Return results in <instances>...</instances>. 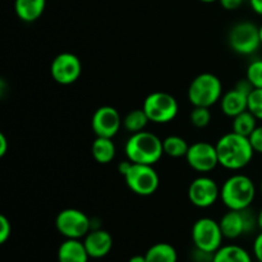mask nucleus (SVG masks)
Wrapping results in <instances>:
<instances>
[{"mask_svg": "<svg viewBox=\"0 0 262 262\" xmlns=\"http://www.w3.org/2000/svg\"><path fill=\"white\" fill-rule=\"evenodd\" d=\"M219 165L228 170H241L252 161L253 150L250 138L235 132L222 136L215 145Z\"/></svg>", "mask_w": 262, "mask_h": 262, "instance_id": "nucleus-1", "label": "nucleus"}, {"mask_svg": "<svg viewBox=\"0 0 262 262\" xmlns=\"http://www.w3.org/2000/svg\"><path fill=\"white\" fill-rule=\"evenodd\" d=\"M124 151L132 163L155 165L164 155L163 140L147 130L132 133L125 142Z\"/></svg>", "mask_w": 262, "mask_h": 262, "instance_id": "nucleus-2", "label": "nucleus"}, {"mask_svg": "<svg viewBox=\"0 0 262 262\" xmlns=\"http://www.w3.org/2000/svg\"><path fill=\"white\" fill-rule=\"evenodd\" d=\"M256 197V186L250 177L234 174L220 187V200L228 210L250 209Z\"/></svg>", "mask_w": 262, "mask_h": 262, "instance_id": "nucleus-3", "label": "nucleus"}, {"mask_svg": "<svg viewBox=\"0 0 262 262\" xmlns=\"http://www.w3.org/2000/svg\"><path fill=\"white\" fill-rule=\"evenodd\" d=\"M187 95L193 106L211 107L223 97L222 81L212 73H201L191 82Z\"/></svg>", "mask_w": 262, "mask_h": 262, "instance_id": "nucleus-4", "label": "nucleus"}, {"mask_svg": "<svg viewBox=\"0 0 262 262\" xmlns=\"http://www.w3.org/2000/svg\"><path fill=\"white\" fill-rule=\"evenodd\" d=\"M142 109L145 110L150 122L156 124H165L176 119L179 112V105L173 95L156 91L146 97Z\"/></svg>", "mask_w": 262, "mask_h": 262, "instance_id": "nucleus-5", "label": "nucleus"}, {"mask_svg": "<svg viewBox=\"0 0 262 262\" xmlns=\"http://www.w3.org/2000/svg\"><path fill=\"white\" fill-rule=\"evenodd\" d=\"M192 242L199 250L215 253L223 246L224 234L220 223L211 217H201L192 227Z\"/></svg>", "mask_w": 262, "mask_h": 262, "instance_id": "nucleus-6", "label": "nucleus"}, {"mask_svg": "<svg viewBox=\"0 0 262 262\" xmlns=\"http://www.w3.org/2000/svg\"><path fill=\"white\" fill-rule=\"evenodd\" d=\"M128 188L138 196L147 197L155 193L160 184V177L154 165L132 164L129 171L124 176Z\"/></svg>", "mask_w": 262, "mask_h": 262, "instance_id": "nucleus-7", "label": "nucleus"}, {"mask_svg": "<svg viewBox=\"0 0 262 262\" xmlns=\"http://www.w3.org/2000/svg\"><path fill=\"white\" fill-rule=\"evenodd\" d=\"M56 230L66 239H82L91 230V217L77 209H64L56 215Z\"/></svg>", "mask_w": 262, "mask_h": 262, "instance_id": "nucleus-8", "label": "nucleus"}, {"mask_svg": "<svg viewBox=\"0 0 262 262\" xmlns=\"http://www.w3.org/2000/svg\"><path fill=\"white\" fill-rule=\"evenodd\" d=\"M219 223L224 238L237 239L255 230V228L257 227V215L253 214L250 209L228 210Z\"/></svg>", "mask_w": 262, "mask_h": 262, "instance_id": "nucleus-9", "label": "nucleus"}, {"mask_svg": "<svg viewBox=\"0 0 262 262\" xmlns=\"http://www.w3.org/2000/svg\"><path fill=\"white\" fill-rule=\"evenodd\" d=\"M230 49L241 55H251L261 46L260 31L252 22H239L234 25L228 36Z\"/></svg>", "mask_w": 262, "mask_h": 262, "instance_id": "nucleus-10", "label": "nucleus"}, {"mask_svg": "<svg viewBox=\"0 0 262 262\" xmlns=\"http://www.w3.org/2000/svg\"><path fill=\"white\" fill-rule=\"evenodd\" d=\"M220 199V187L212 178L201 176L194 178L188 187V200L199 209H207Z\"/></svg>", "mask_w": 262, "mask_h": 262, "instance_id": "nucleus-11", "label": "nucleus"}, {"mask_svg": "<svg viewBox=\"0 0 262 262\" xmlns=\"http://www.w3.org/2000/svg\"><path fill=\"white\" fill-rule=\"evenodd\" d=\"M50 73L54 81L63 86L74 83L82 74V63L72 53H61L53 59Z\"/></svg>", "mask_w": 262, "mask_h": 262, "instance_id": "nucleus-12", "label": "nucleus"}, {"mask_svg": "<svg viewBox=\"0 0 262 262\" xmlns=\"http://www.w3.org/2000/svg\"><path fill=\"white\" fill-rule=\"evenodd\" d=\"M186 160L193 170L201 174L210 173L219 165L216 147L212 143L205 142V141L189 145Z\"/></svg>", "mask_w": 262, "mask_h": 262, "instance_id": "nucleus-13", "label": "nucleus"}, {"mask_svg": "<svg viewBox=\"0 0 262 262\" xmlns=\"http://www.w3.org/2000/svg\"><path fill=\"white\" fill-rule=\"evenodd\" d=\"M122 124L123 120L119 112L109 105L99 107L94 113L91 119L92 130L96 137L114 138L119 132Z\"/></svg>", "mask_w": 262, "mask_h": 262, "instance_id": "nucleus-14", "label": "nucleus"}, {"mask_svg": "<svg viewBox=\"0 0 262 262\" xmlns=\"http://www.w3.org/2000/svg\"><path fill=\"white\" fill-rule=\"evenodd\" d=\"M84 247L90 258H102L110 253L113 248V237L109 232L101 229L90 230L83 238Z\"/></svg>", "mask_w": 262, "mask_h": 262, "instance_id": "nucleus-15", "label": "nucleus"}, {"mask_svg": "<svg viewBox=\"0 0 262 262\" xmlns=\"http://www.w3.org/2000/svg\"><path fill=\"white\" fill-rule=\"evenodd\" d=\"M220 107L227 117H237L241 113L248 110V95L234 87L223 95Z\"/></svg>", "mask_w": 262, "mask_h": 262, "instance_id": "nucleus-16", "label": "nucleus"}, {"mask_svg": "<svg viewBox=\"0 0 262 262\" xmlns=\"http://www.w3.org/2000/svg\"><path fill=\"white\" fill-rule=\"evenodd\" d=\"M89 252L83 241L66 239L58 250V262H89Z\"/></svg>", "mask_w": 262, "mask_h": 262, "instance_id": "nucleus-17", "label": "nucleus"}, {"mask_svg": "<svg viewBox=\"0 0 262 262\" xmlns=\"http://www.w3.org/2000/svg\"><path fill=\"white\" fill-rule=\"evenodd\" d=\"M46 8V0H15L14 12L20 20L32 23L41 18Z\"/></svg>", "mask_w": 262, "mask_h": 262, "instance_id": "nucleus-18", "label": "nucleus"}, {"mask_svg": "<svg viewBox=\"0 0 262 262\" xmlns=\"http://www.w3.org/2000/svg\"><path fill=\"white\" fill-rule=\"evenodd\" d=\"M92 156L99 164H109L114 160L117 147L113 138L96 137L92 142Z\"/></svg>", "mask_w": 262, "mask_h": 262, "instance_id": "nucleus-19", "label": "nucleus"}, {"mask_svg": "<svg viewBox=\"0 0 262 262\" xmlns=\"http://www.w3.org/2000/svg\"><path fill=\"white\" fill-rule=\"evenodd\" d=\"M212 262H252L248 251L237 245L222 246L214 253Z\"/></svg>", "mask_w": 262, "mask_h": 262, "instance_id": "nucleus-20", "label": "nucleus"}, {"mask_svg": "<svg viewBox=\"0 0 262 262\" xmlns=\"http://www.w3.org/2000/svg\"><path fill=\"white\" fill-rule=\"evenodd\" d=\"M147 262H178V253L174 246L169 243H156L145 253Z\"/></svg>", "mask_w": 262, "mask_h": 262, "instance_id": "nucleus-21", "label": "nucleus"}, {"mask_svg": "<svg viewBox=\"0 0 262 262\" xmlns=\"http://www.w3.org/2000/svg\"><path fill=\"white\" fill-rule=\"evenodd\" d=\"M257 118L250 110H246V112L241 113L239 115L233 118L232 130L238 135L245 136V137H250L251 133L257 127Z\"/></svg>", "mask_w": 262, "mask_h": 262, "instance_id": "nucleus-22", "label": "nucleus"}, {"mask_svg": "<svg viewBox=\"0 0 262 262\" xmlns=\"http://www.w3.org/2000/svg\"><path fill=\"white\" fill-rule=\"evenodd\" d=\"M163 147L164 154L170 158L178 159V158H186L187 152H188L189 145L187 141L181 136H168L163 140Z\"/></svg>", "mask_w": 262, "mask_h": 262, "instance_id": "nucleus-23", "label": "nucleus"}, {"mask_svg": "<svg viewBox=\"0 0 262 262\" xmlns=\"http://www.w3.org/2000/svg\"><path fill=\"white\" fill-rule=\"evenodd\" d=\"M148 122L150 120H148V117L146 115L145 110L135 109L128 113L124 117V119H123V127L129 133H137L142 132Z\"/></svg>", "mask_w": 262, "mask_h": 262, "instance_id": "nucleus-24", "label": "nucleus"}, {"mask_svg": "<svg viewBox=\"0 0 262 262\" xmlns=\"http://www.w3.org/2000/svg\"><path fill=\"white\" fill-rule=\"evenodd\" d=\"M189 120L192 125L196 128H206L211 122V112L210 107L193 106V110L189 114Z\"/></svg>", "mask_w": 262, "mask_h": 262, "instance_id": "nucleus-25", "label": "nucleus"}, {"mask_svg": "<svg viewBox=\"0 0 262 262\" xmlns=\"http://www.w3.org/2000/svg\"><path fill=\"white\" fill-rule=\"evenodd\" d=\"M246 78L255 89H262V59H255L248 64Z\"/></svg>", "mask_w": 262, "mask_h": 262, "instance_id": "nucleus-26", "label": "nucleus"}, {"mask_svg": "<svg viewBox=\"0 0 262 262\" xmlns=\"http://www.w3.org/2000/svg\"><path fill=\"white\" fill-rule=\"evenodd\" d=\"M248 110L262 120V89H255L248 96Z\"/></svg>", "mask_w": 262, "mask_h": 262, "instance_id": "nucleus-27", "label": "nucleus"}, {"mask_svg": "<svg viewBox=\"0 0 262 262\" xmlns=\"http://www.w3.org/2000/svg\"><path fill=\"white\" fill-rule=\"evenodd\" d=\"M12 234V224L5 215H0V245H4Z\"/></svg>", "mask_w": 262, "mask_h": 262, "instance_id": "nucleus-28", "label": "nucleus"}, {"mask_svg": "<svg viewBox=\"0 0 262 262\" xmlns=\"http://www.w3.org/2000/svg\"><path fill=\"white\" fill-rule=\"evenodd\" d=\"M248 138H250V142L255 152L262 155V125H257Z\"/></svg>", "mask_w": 262, "mask_h": 262, "instance_id": "nucleus-29", "label": "nucleus"}, {"mask_svg": "<svg viewBox=\"0 0 262 262\" xmlns=\"http://www.w3.org/2000/svg\"><path fill=\"white\" fill-rule=\"evenodd\" d=\"M192 260H193V262H212L214 253L206 252V251L199 250V248L194 247V250L192 251Z\"/></svg>", "mask_w": 262, "mask_h": 262, "instance_id": "nucleus-30", "label": "nucleus"}, {"mask_svg": "<svg viewBox=\"0 0 262 262\" xmlns=\"http://www.w3.org/2000/svg\"><path fill=\"white\" fill-rule=\"evenodd\" d=\"M253 255H255L256 260L262 262V232L255 238V242H253Z\"/></svg>", "mask_w": 262, "mask_h": 262, "instance_id": "nucleus-31", "label": "nucleus"}, {"mask_svg": "<svg viewBox=\"0 0 262 262\" xmlns=\"http://www.w3.org/2000/svg\"><path fill=\"white\" fill-rule=\"evenodd\" d=\"M219 3L225 10H235L243 4V0H219Z\"/></svg>", "mask_w": 262, "mask_h": 262, "instance_id": "nucleus-32", "label": "nucleus"}, {"mask_svg": "<svg viewBox=\"0 0 262 262\" xmlns=\"http://www.w3.org/2000/svg\"><path fill=\"white\" fill-rule=\"evenodd\" d=\"M132 161L130 160H124V161H120L119 164H118V171H119V174H122L123 177L125 176V174L128 173V171H129V169H130V166H132Z\"/></svg>", "mask_w": 262, "mask_h": 262, "instance_id": "nucleus-33", "label": "nucleus"}, {"mask_svg": "<svg viewBox=\"0 0 262 262\" xmlns=\"http://www.w3.org/2000/svg\"><path fill=\"white\" fill-rule=\"evenodd\" d=\"M8 147H9V143H8V138L4 133H0V158L7 154Z\"/></svg>", "mask_w": 262, "mask_h": 262, "instance_id": "nucleus-34", "label": "nucleus"}, {"mask_svg": "<svg viewBox=\"0 0 262 262\" xmlns=\"http://www.w3.org/2000/svg\"><path fill=\"white\" fill-rule=\"evenodd\" d=\"M250 5L256 14L262 17V0H250Z\"/></svg>", "mask_w": 262, "mask_h": 262, "instance_id": "nucleus-35", "label": "nucleus"}, {"mask_svg": "<svg viewBox=\"0 0 262 262\" xmlns=\"http://www.w3.org/2000/svg\"><path fill=\"white\" fill-rule=\"evenodd\" d=\"M128 262H147V261H146L145 255H136V256H132V257L128 260Z\"/></svg>", "mask_w": 262, "mask_h": 262, "instance_id": "nucleus-36", "label": "nucleus"}, {"mask_svg": "<svg viewBox=\"0 0 262 262\" xmlns=\"http://www.w3.org/2000/svg\"><path fill=\"white\" fill-rule=\"evenodd\" d=\"M257 228L262 232V209L257 212Z\"/></svg>", "mask_w": 262, "mask_h": 262, "instance_id": "nucleus-37", "label": "nucleus"}, {"mask_svg": "<svg viewBox=\"0 0 262 262\" xmlns=\"http://www.w3.org/2000/svg\"><path fill=\"white\" fill-rule=\"evenodd\" d=\"M202 3H214V2H219V0H200Z\"/></svg>", "mask_w": 262, "mask_h": 262, "instance_id": "nucleus-38", "label": "nucleus"}, {"mask_svg": "<svg viewBox=\"0 0 262 262\" xmlns=\"http://www.w3.org/2000/svg\"><path fill=\"white\" fill-rule=\"evenodd\" d=\"M258 31H260V40H261V45H262V25L258 27Z\"/></svg>", "mask_w": 262, "mask_h": 262, "instance_id": "nucleus-39", "label": "nucleus"}, {"mask_svg": "<svg viewBox=\"0 0 262 262\" xmlns=\"http://www.w3.org/2000/svg\"><path fill=\"white\" fill-rule=\"evenodd\" d=\"M260 189H261V194H262V181H261V186H260Z\"/></svg>", "mask_w": 262, "mask_h": 262, "instance_id": "nucleus-40", "label": "nucleus"}, {"mask_svg": "<svg viewBox=\"0 0 262 262\" xmlns=\"http://www.w3.org/2000/svg\"><path fill=\"white\" fill-rule=\"evenodd\" d=\"M257 262H260V261H257Z\"/></svg>", "mask_w": 262, "mask_h": 262, "instance_id": "nucleus-41", "label": "nucleus"}]
</instances>
